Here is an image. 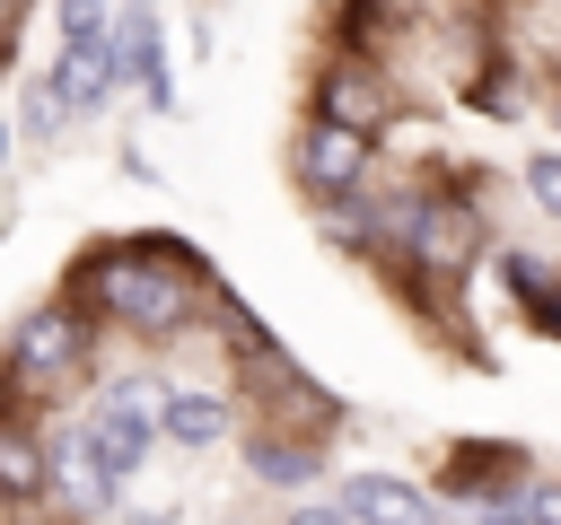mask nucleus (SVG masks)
I'll use <instances>...</instances> for the list:
<instances>
[{"mask_svg": "<svg viewBox=\"0 0 561 525\" xmlns=\"http://www.w3.org/2000/svg\"><path fill=\"white\" fill-rule=\"evenodd\" d=\"M44 472H61V481L79 490V508H105V499H114V481H105V464H96V446H88V429H79V438H61Z\"/></svg>", "mask_w": 561, "mask_h": 525, "instance_id": "10", "label": "nucleus"}, {"mask_svg": "<svg viewBox=\"0 0 561 525\" xmlns=\"http://www.w3.org/2000/svg\"><path fill=\"white\" fill-rule=\"evenodd\" d=\"M482 525H517V516H508V508H491V516H482Z\"/></svg>", "mask_w": 561, "mask_h": 525, "instance_id": "19", "label": "nucleus"}, {"mask_svg": "<svg viewBox=\"0 0 561 525\" xmlns=\"http://www.w3.org/2000/svg\"><path fill=\"white\" fill-rule=\"evenodd\" d=\"M245 464H254V481H307V472H316V455H307V446H280V438L245 446Z\"/></svg>", "mask_w": 561, "mask_h": 525, "instance_id": "12", "label": "nucleus"}, {"mask_svg": "<svg viewBox=\"0 0 561 525\" xmlns=\"http://www.w3.org/2000/svg\"><path fill=\"white\" fill-rule=\"evenodd\" d=\"M500 271H508V289H517V298H526V306L543 315V298H552V280H543V262H535V254H508Z\"/></svg>", "mask_w": 561, "mask_h": 525, "instance_id": "14", "label": "nucleus"}, {"mask_svg": "<svg viewBox=\"0 0 561 525\" xmlns=\"http://www.w3.org/2000/svg\"><path fill=\"white\" fill-rule=\"evenodd\" d=\"M526 192L535 210H561V158H526Z\"/></svg>", "mask_w": 561, "mask_h": 525, "instance_id": "15", "label": "nucleus"}, {"mask_svg": "<svg viewBox=\"0 0 561 525\" xmlns=\"http://www.w3.org/2000/svg\"><path fill=\"white\" fill-rule=\"evenodd\" d=\"M105 79H114V61H105V44H61V70H53V96H70V105H96V96H105Z\"/></svg>", "mask_w": 561, "mask_h": 525, "instance_id": "9", "label": "nucleus"}, {"mask_svg": "<svg viewBox=\"0 0 561 525\" xmlns=\"http://www.w3.org/2000/svg\"><path fill=\"white\" fill-rule=\"evenodd\" d=\"M88 446H96L105 481L140 472V464H149V446H158V411H149V394H140V385H114V394H105V420L88 429Z\"/></svg>", "mask_w": 561, "mask_h": 525, "instance_id": "3", "label": "nucleus"}, {"mask_svg": "<svg viewBox=\"0 0 561 525\" xmlns=\"http://www.w3.org/2000/svg\"><path fill=\"white\" fill-rule=\"evenodd\" d=\"M324 236H333V245H368V236H377V210H359V201H351V210H333V219H324Z\"/></svg>", "mask_w": 561, "mask_h": 525, "instance_id": "16", "label": "nucleus"}, {"mask_svg": "<svg viewBox=\"0 0 561 525\" xmlns=\"http://www.w3.org/2000/svg\"><path fill=\"white\" fill-rule=\"evenodd\" d=\"M342 516H359V525H438V516L421 508V490H403V481H386V472H351Z\"/></svg>", "mask_w": 561, "mask_h": 525, "instance_id": "7", "label": "nucleus"}, {"mask_svg": "<svg viewBox=\"0 0 561 525\" xmlns=\"http://www.w3.org/2000/svg\"><path fill=\"white\" fill-rule=\"evenodd\" d=\"M517 525H561V499H552V490H543V481H535V490H526V499H517Z\"/></svg>", "mask_w": 561, "mask_h": 525, "instance_id": "17", "label": "nucleus"}, {"mask_svg": "<svg viewBox=\"0 0 561 525\" xmlns=\"http://www.w3.org/2000/svg\"><path fill=\"white\" fill-rule=\"evenodd\" d=\"M61 44H105V0H61Z\"/></svg>", "mask_w": 561, "mask_h": 525, "instance_id": "13", "label": "nucleus"}, {"mask_svg": "<svg viewBox=\"0 0 561 525\" xmlns=\"http://www.w3.org/2000/svg\"><path fill=\"white\" fill-rule=\"evenodd\" d=\"M289 525H342V516H333V508H307V516H289Z\"/></svg>", "mask_w": 561, "mask_h": 525, "instance_id": "18", "label": "nucleus"}, {"mask_svg": "<svg viewBox=\"0 0 561 525\" xmlns=\"http://www.w3.org/2000/svg\"><path fill=\"white\" fill-rule=\"evenodd\" d=\"M79 359H88V324H79L70 306H35V315L18 324V350H9L18 385H61Z\"/></svg>", "mask_w": 561, "mask_h": 525, "instance_id": "2", "label": "nucleus"}, {"mask_svg": "<svg viewBox=\"0 0 561 525\" xmlns=\"http://www.w3.org/2000/svg\"><path fill=\"white\" fill-rule=\"evenodd\" d=\"M88 298H96L105 315L140 324V332H175V324H184V280H175L158 254H105V262L88 271Z\"/></svg>", "mask_w": 561, "mask_h": 525, "instance_id": "1", "label": "nucleus"}, {"mask_svg": "<svg viewBox=\"0 0 561 525\" xmlns=\"http://www.w3.org/2000/svg\"><path fill=\"white\" fill-rule=\"evenodd\" d=\"M158 429H167L175 446H219V438H228V402H219V394H167Z\"/></svg>", "mask_w": 561, "mask_h": 525, "instance_id": "8", "label": "nucleus"}, {"mask_svg": "<svg viewBox=\"0 0 561 525\" xmlns=\"http://www.w3.org/2000/svg\"><path fill=\"white\" fill-rule=\"evenodd\" d=\"M473 245H482V219H473L465 201H421V210H412V254H421L430 271H465Z\"/></svg>", "mask_w": 561, "mask_h": 525, "instance_id": "4", "label": "nucleus"}, {"mask_svg": "<svg viewBox=\"0 0 561 525\" xmlns=\"http://www.w3.org/2000/svg\"><path fill=\"white\" fill-rule=\"evenodd\" d=\"M298 175H307L316 192H351V184L368 175V140H359V131H333V122H307V140H298Z\"/></svg>", "mask_w": 561, "mask_h": 525, "instance_id": "5", "label": "nucleus"}, {"mask_svg": "<svg viewBox=\"0 0 561 525\" xmlns=\"http://www.w3.org/2000/svg\"><path fill=\"white\" fill-rule=\"evenodd\" d=\"M386 114H394V96H386L368 70H333V79H324V114H316V122H333V131H359V140H368Z\"/></svg>", "mask_w": 561, "mask_h": 525, "instance_id": "6", "label": "nucleus"}, {"mask_svg": "<svg viewBox=\"0 0 561 525\" xmlns=\"http://www.w3.org/2000/svg\"><path fill=\"white\" fill-rule=\"evenodd\" d=\"M44 481H53V472H44V455H35V438H18V429H0V499H18V508H26V499H44Z\"/></svg>", "mask_w": 561, "mask_h": 525, "instance_id": "11", "label": "nucleus"}]
</instances>
